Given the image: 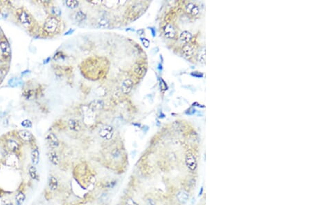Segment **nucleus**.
<instances>
[{"instance_id":"1","label":"nucleus","mask_w":312,"mask_h":205,"mask_svg":"<svg viewBox=\"0 0 312 205\" xmlns=\"http://www.w3.org/2000/svg\"><path fill=\"white\" fill-rule=\"evenodd\" d=\"M58 27V21L54 17H48L45 21L44 29L48 33H54Z\"/></svg>"},{"instance_id":"2","label":"nucleus","mask_w":312,"mask_h":205,"mask_svg":"<svg viewBox=\"0 0 312 205\" xmlns=\"http://www.w3.org/2000/svg\"><path fill=\"white\" fill-rule=\"evenodd\" d=\"M185 164L192 171H194L197 168V161L195 155L191 152H188L185 157Z\"/></svg>"},{"instance_id":"3","label":"nucleus","mask_w":312,"mask_h":205,"mask_svg":"<svg viewBox=\"0 0 312 205\" xmlns=\"http://www.w3.org/2000/svg\"><path fill=\"white\" fill-rule=\"evenodd\" d=\"M113 128L112 126H108V125L103 126L99 130V135H100V137H102L103 139H106V140H109V139H111L112 136H113Z\"/></svg>"},{"instance_id":"4","label":"nucleus","mask_w":312,"mask_h":205,"mask_svg":"<svg viewBox=\"0 0 312 205\" xmlns=\"http://www.w3.org/2000/svg\"><path fill=\"white\" fill-rule=\"evenodd\" d=\"M133 82L130 79H126L121 84V90L124 94H128L133 88Z\"/></svg>"},{"instance_id":"5","label":"nucleus","mask_w":312,"mask_h":205,"mask_svg":"<svg viewBox=\"0 0 312 205\" xmlns=\"http://www.w3.org/2000/svg\"><path fill=\"white\" fill-rule=\"evenodd\" d=\"M176 198L180 204H185L189 199V194L185 190H180L176 194Z\"/></svg>"},{"instance_id":"6","label":"nucleus","mask_w":312,"mask_h":205,"mask_svg":"<svg viewBox=\"0 0 312 205\" xmlns=\"http://www.w3.org/2000/svg\"><path fill=\"white\" fill-rule=\"evenodd\" d=\"M104 106V103L102 100H94L91 101L88 105V108H90V110H91L92 112L94 111H98V110H100L103 108Z\"/></svg>"},{"instance_id":"7","label":"nucleus","mask_w":312,"mask_h":205,"mask_svg":"<svg viewBox=\"0 0 312 205\" xmlns=\"http://www.w3.org/2000/svg\"><path fill=\"white\" fill-rule=\"evenodd\" d=\"M47 140L48 144L52 148H56L59 146V140L57 136L53 133H49L47 136Z\"/></svg>"},{"instance_id":"8","label":"nucleus","mask_w":312,"mask_h":205,"mask_svg":"<svg viewBox=\"0 0 312 205\" xmlns=\"http://www.w3.org/2000/svg\"><path fill=\"white\" fill-rule=\"evenodd\" d=\"M164 32L165 36H166V37L170 38V39H172V38L175 37V29H174L173 26H172L171 24H170V23L165 25L164 27Z\"/></svg>"},{"instance_id":"9","label":"nucleus","mask_w":312,"mask_h":205,"mask_svg":"<svg viewBox=\"0 0 312 205\" xmlns=\"http://www.w3.org/2000/svg\"><path fill=\"white\" fill-rule=\"evenodd\" d=\"M185 9L187 12H188L189 14H192V15L193 16L197 15V14L199 13V8L196 5L194 4V3H188L186 6Z\"/></svg>"},{"instance_id":"10","label":"nucleus","mask_w":312,"mask_h":205,"mask_svg":"<svg viewBox=\"0 0 312 205\" xmlns=\"http://www.w3.org/2000/svg\"><path fill=\"white\" fill-rule=\"evenodd\" d=\"M182 52L187 57H192L194 53V48L192 45L186 43L182 46Z\"/></svg>"},{"instance_id":"11","label":"nucleus","mask_w":312,"mask_h":205,"mask_svg":"<svg viewBox=\"0 0 312 205\" xmlns=\"http://www.w3.org/2000/svg\"><path fill=\"white\" fill-rule=\"evenodd\" d=\"M0 48H1L3 56H5V57L10 56V48L8 42H6V41H1V42H0Z\"/></svg>"},{"instance_id":"12","label":"nucleus","mask_w":312,"mask_h":205,"mask_svg":"<svg viewBox=\"0 0 312 205\" xmlns=\"http://www.w3.org/2000/svg\"><path fill=\"white\" fill-rule=\"evenodd\" d=\"M68 126L70 130L74 131H79L81 129V124L77 119H70L68 121Z\"/></svg>"},{"instance_id":"13","label":"nucleus","mask_w":312,"mask_h":205,"mask_svg":"<svg viewBox=\"0 0 312 205\" xmlns=\"http://www.w3.org/2000/svg\"><path fill=\"white\" fill-rule=\"evenodd\" d=\"M19 20L23 24H30L31 22V19L28 14L25 11H22L19 15Z\"/></svg>"},{"instance_id":"14","label":"nucleus","mask_w":312,"mask_h":205,"mask_svg":"<svg viewBox=\"0 0 312 205\" xmlns=\"http://www.w3.org/2000/svg\"><path fill=\"white\" fill-rule=\"evenodd\" d=\"M20 137L24 141H29L32 139V134L27 130H22L19 132Z\"/></svg>"},{"instance_id":"15","label":"nucleus","mask_w":312,"mask_h":205,"mask_svg":"<svg viewBox=\"0 0 312 205\" xmlns=\"http://www.w3.org/2000/svg\"><path fill=\"white\" fill-rule=\"evenodd\" d=\"M48 157H49V159L50 160V162H52L53 164L58 165L59 164V162H60L59 157H58V156L57 153H56V152L54 151V150L50 151L48 154Z\"/></svg>"},{"instance_id":"16","label":"nucleus","mask_w":312,"mask_h":205,"mask_svg":"<svg viewBox=\"0 0 312 205\" xmlns=\"http://www.w3.org/2000/svg\"><path fill=\"white\" fill-rule=\"evenodd\" d=\"M49 186L50 189L52 191H55L57 189L58 186V179L56 178L54 176H51L49 179Z\"/></svg>"},{"instance_id":"17","label":"nucleus","mask_w":312,"mask_h":205,"mask_svg":"<svg viewBox=\"0 0 312 205\" xmlns=\"http://www.w3.org/2000/svg\"><path fill=\"white\" fill-rule=\"evenodd\" d=\"M31 162L33 164H38L39 162L40 159V153L38 149H34L32 150L31 154Z\"/></svg>"},{"instance_id":"18","label":"nucleus","mask_w":312,"mask_h":205,"mask_svg":"<svg viewBox=\"0 0 312 205\" xmlns=\"http://www.w3.org/2000/svg\"><path fill=\"white\" fill-rule=\"evenodd\" d=\"M192 39V35L188 31H183L180 35V39L183 42L187 43Z\"/></svg>"},{"instance_id":"19","label":"nucleus","mask_w":312,"mask_h":205,"mask_svg":"<svg viewBox=\"0 0 312 205\" xmlns=\"http://www.w3.org/2000/svg\"><path fill=\"white\" fill-rule=\"evenodd\" d=\"M7 146H8V149L11 151H15L19 148V144L17 141L13 139H8L7 141Z\"/></svg>"},{"instance_id":"20","label":"nucleus","mask_w":312,"mask_h":205,"mask_svg":"<svg viewBox=\"0 0 312 205\" xmlns=\"http://www.w3.org/2000/svg\"><path fill=\"white\" fill-rule=\"evenodd\" d=\"M74 18H75L76 21H78V22H82V21L86 20L87 16L85 12L80 10V11L76 12L75 15H74Z\"/></svg>"},{"instance_id":"21","label":"nucleus","mask_w":312,"mask_h":205,"mask_svg":"<svg viewBox=\"0 0 312 205\" xmlns=\"http://www.w3.org/2000/svg\"><path fill=\"white\" fill-rule=\"evenodd\" d=\"M98 24L101 28H108L110 26V21L106 17H101L98 21Z\"/></svg>"},{"instance_id":"22","label":"nucleus","mask_w":312,"mask_h":205,"mask_svg":"<svg viewBox=\"0 0 312 205\" xmlns=\"http://www.w3.org/2000/svg\"><path fill=\"white\" fill-rule=\"evenodd\" d=\"M25 199H26V196H25L24 193L20 192L15 197L16 204H17V205H22L25 201Z\"/></svg>"},{"instance_id":"23","label":"nucleus","mask_w":312,"mask_h":205,"mask_svg":"<svg viewBox=\"0 0 312 205\" xmlns=\"http://www.w3.org/2000/svg\"><path fill=\"white\" fill-rule=\"evenodd\" d=\"M198 60L199 62L204 64L205 62V48H203L198 55Z\"/></svg>"},{"instance_id":"24","label":"nucleus","mask_w":312,"mask_h":205,"mask_svg":"<svg viewBox=\"0 0 312 205\" xmlns=\"http://www.w3.org/2000/svg\"><path fill=\"white\" fill-rule=\"evenodd\" d=\"M67 6L70 8H76L79 6V1L76 0H68L65 1Z\"/></svg>"},{"instance_id":"25","label":"nucleus","mask_w":312,"mask_h":205,"mask_svg":"<svg viewBox=\"0 0 312 205\" xmlns=\"http://www.w3.org/2000/svg\"><path fill=\"white\" fill-rule=\"evenodd\" d=\"M29 173L30 176L32 179H37L38 174H37V170H36V168L35 166H30L29 168Z\"/></svg>"},{"instance_id":"26","label":"nucleus","mask_w":312,"mask_h":205,"mask_svg":"<svg viewBox=\"0 0 312 205\" xmlns=\"http://www.w3.org/2000/svg\"><path fill=\"white\" fill-rule=\"evenodd\" d=\"M135 72L136 75L140 76L142 75L143 73H144V68H143L142 66H139V65H138V66H137L135 68Z\"/></svg>"},{"instance_id":"27","label":"nucleus","mask_w":312,"mask_h":205,"mask_svg":"<svg viewBox=\"0 0 312 205\" xmlns=\"http://www.w3.org/2000/svg\"><path fill=\"white\" fill-rule=\"evenodd\" d=\"M21 81L17 80V79H15V78H13V79H10V81H9V84H10V85L11 86H18L19 84H21Z\"/></svg>"},{"instance_id":"28","label":"nucleus","mask_w":312,"mask_h":205,"mask_svg":"<svg viewBox=\"0 0 312 205\" xmlns=\"http://www.w3.org/2000/svg\"><path fill=\"white\" fill-rule=\"evenodd\" d=\"M21 124H22V126L25 128H31L32 126L31 121L30 120H29V119H25V120H24L21 123Z\"/></svg>"},{"instance_id":"29","label":"nucleus","mask_w":312,"mask_h":205,"mask_svg":"<svg viewBox=\"0 0 312 205\" xmlns=\"http://www.w3.org/2000/svg\"><path fill=\"white\" fill-rule=\"evenodd\" d=\"M52 12L54 14H55L56 16H60L61 14V9L58 7L54 6L52 8Z\"/></svg>"},{"instance_id":"30","label":"nucleus","mask_w":312,"mask_h":205,"mask_svg":"<svg viewBox=\"0 0 312 205\" xmlns=\"http://www.w3.org/2000/svg\"><path fill=\"white\" fill-rule=\"evenodd\" d=\"M141 39V43H142L143 46H144L145 48H148V46H149V44H150V41L149 40H148V39H146V38H140Z\"/></svg>"},{"instance_id":"31","label":"nucleus","mask_w":312,"mask_h":205,"mask_svg":"<svg viewBox=\"0 0 312 205\" xmlns=\"http://www.w3.org/2000/svg\"><path fill=\"white\" fill-rule=\"evenodd\" d=\"M126 205H139L137 202H135L132 198H128L126 199Z\"/></svg>"},{"instance_id":"32","label":"nucleus","mask_w":312,"mask_h":205,"mask_svg":"<svg viewBox=\"0 0 312 205\" xmlns=\"http://www.w3.org/2000/svg\"><path fill=\"white\" fill-rule=\"evenodd\" d=\"M146 204L147 205H156L155 202H154L152 199H146Z\"/></svg>"},{"instance_id":"33","label":"nucleus","mask_w":312,"mask_h":205,"mask_svg":"<svg viewBox=\"0 0 312 205\" xmlns=\"http://www.w3.org/2000/svg\"><path fill=\"white\" fill-rule=\"evenodd\" d=\"M137 33L139 34V35H143V34L144 33V29H139L138 30H137Z\"/></svg>"},{"instance_id":"34","label":"nucleus","mask_w":312,"mask_h":205,"mask_svg":"<svg viewBox=\"0 0 312 205\" xmlns=\"http://www.w3.org/2000/svg\"><path fill=\"white\" fill-rule=\"evenodd\" d=\"M203 186H201V188H200V191H199V193H198V197L201 196V195H203Z\"/></svg>"},{"instance_id":"35","label":"nucleus","mask_w":312,"mask_h":205,"mask_svg":"<svg viewBox=\"0 0 312 205\" xmlns=\"http://www.w3.org/2000/svg\"><path fill=\"white\" fill-rule=\"evenodd\" d=\"M3 75V71L2 70H0V79H1Z\"/></svg>"},{"instance_id":"36","label":"nucleus","mask_w":312,"mask_h":205,"mask_svg":"<svg viewBox=\"0 0 312 205\" xmlns=\"http://www.w3.org/2000/svg\"><path fill=\"white\" fill-rule=\"evenodd\" d=\"M90 3H94V4H99V3H101V1H90Z\"/></svg>"},{"instance_id":"37","label":"nucleus","mask_w":312,"mask_h":205,"mask_svg":"<svg viewBox=\"0 0 312 205\" xmlns=\"http://www.w3.org/2000/svg\"><path fill=\"white\" fill-rule=\"evenodd\" d=\"M149 29H150V30H152V33H153V36H155V32H154V30H153V28H150Z\"/></svg>"},{"instance_id":"38","label":"nucleus","mask_w":312,"mask_h":205,"mask_svg":"<svg viewBox=\"0 0 312 205\" xmlns=\"http://www.w3.org/2000/svg\"><path fill=\"white\" fill-rule=\"evenodd\" d=\"M1 27H0V35H1Z\"/></svg>"},{"instance_id":"39","label":"nucleus","mask_w":312,"mask_h":205,"mask_svg":"<svg viewBox=\"0 0 312 205\" xmlns=\"http://www.w3.org/2000/svg\"><path fill=\"white\" fill-rule=\"evenodd\" d=\"M6 205H13V204H7Z\"/></svg>"}]
</instances>
